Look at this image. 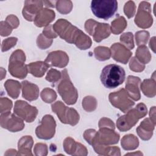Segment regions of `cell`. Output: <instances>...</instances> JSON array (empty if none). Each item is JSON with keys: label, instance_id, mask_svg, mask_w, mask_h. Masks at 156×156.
<instances>
[{"label": "cell", "instance_id": "cell-9", "mask_svg": "<svg viewBox=\"0 0 156 156\" xmlns=\"http://www.w3.org/2000/svg\"><path fill=\"white\" fill-rule=\"evenodd\" d=\"M138 49L141 51V53H143L142 56L140 57L138 59L144 63H147L151 60V55L147 47L145 46H142L139 47Z\"/></svg>", "mask_w": 156, "mask_h": 156}, {"label": "cell", "instance_id": "cell-7", "mask_svg": "<svg viewBox=\"0 0 156 156\" xmlns=\"http://www.w3.org/2000/svg\"><path fill=\"white\" fill-rule=\"evenodd\" d=\"M120 40L121 42L124 43V44L127 45L130 49H133L134 47L133 41V35L130 32L125 33L122 35L120 37Z\"/></svg>", "mask_w": 156, "mask_h": 156}, {"label": "cell", "instance_id": "cell-8", "mask_svg": "<svg viewBox=\"0 0 156 156\" xmlns=\"http://www.w3.org/2000/svg\"><path fill=\"white\" fill-rule=\"evenodd\" d=\"M55 5H56V8L58 12L63 14L69 13L72 9V2L70 1H68V3L66 4V5H63L61 1H57Z\"/></svg>", "mask_w": 156, "mask_h": 156}, {"label": "cell", "instance_id": "cell-10", "mask_svg": "<svg viewBox=\"0 0 156 156\" xmlns=\"http://www.w3.org/2000/svg\"><path fill=\"white\" fill-rule=\"evenodd\" d=\"M124 13L129 18L132 17L135 13V5L133 1H129L126 3L124 6Z\"/></svg>", "mask_w": 156, "mask_h": 156}, {"label": "cell", "instance_id": "cell-1", "mask_svg": "<svg viewBox=\"0 0 156 156\" xmlns=\"http://www.w3.org/2000/svg\"><path fill=\"white\" fill-rule=\"evenodd\" d=\"M126 77L123 68L116 64L106 65L102 70L100 79L103 85L109 89L115 88L121 85Z\"/></svg>", "mask_w": 156, "mask_h": 156}, {"label": "cell", "instance_id": "cell-3", "mask_svg": "<svg viewBox=\"0 0 156 156\" xmlns=\"http://www.w3.org/2000/svg\"><path fill=\"white\" fill-rule=\"evenodd\" d=\"M147 113V108L144 104H139L135 109H133L128 112L126 115L121 116L117 121L116 125L118 129L123 131L124 126L125 131L129 130L138 121V120L144 116Z\"/></svg>", "mask_w": 156, "mask_h": 156}, {"label": "cell", "instance_id": "cell-5", "mask_svg": "<svg viewBox=\"0 0 156 156\" xmlns=\"http://www.w3.org/2000/svg\"><path fill=\"white\" fill-rule=\"evenodd\" d=\"M54 18L55 13L54 11L47 9H43L37 14L34 21L36 26L42 27L48 25Z\"/></svg>", "mask_w": 156, "mask_h": 156}, {"label": "cell", "instance_id": "cell-12", "mask_svg": "<svg viewBox=\"0 0 156 156\" xmlns=\"http://www.w3.org/2000/svg\"><path fill=\"white\" fill-rule=\"evenodd\" d=\"M136 66H139V67H140V68H144V65H138V64H137L136 65ZM135 66H136V65H135V66H130V69L131 70H134V69H135Z\"/></svg>", "mask_w": 156, "mask_h": 156}, {"label": "cell", "instance_id": "cell-6", "mask_svg": "<svg viewBox=\"0 0 156 156\" xmlns=\"http://www.w3.org/2000/svg\"><path fill=\"white\" fill-rule=\"evenodd\" d=\"M140 82V79L136 77L135 79L134 80V83H132V84H130L129 82H127L126 85H128L132 87H126V90L128 91L129 94H130V96L131 97V98H133L134 100L135 101H138L140 99V91H139V89H138V83Z\"/></svg>", "mask_w": 156, "mask_h": 156}, {"label": "cell", "instance_id": "cell-2", "mask_svg": "<svg viewBox=\"0 0 156 156\" xmlns=\"http://www.w3.org/2000/svg\"><path fill=\"white\" fill-rule=\"evenodd\" d=\"M91 9L95 16L107 20L116 12L118 2L115 0H94L91 2Z\"/></svg>", "mask_w": 156, "mask_h": 156}, {"label": "cell", "instance_id": "cell-11", "mask_svg": "<svg viewBox=\"0 0 156 156\" xmlns=\"http://www.w3.org/2000/svg\"><path fill=\"white\" fill-rule=\"evenodd\" d=\"M53 77H55L56 81L58 80L60 78V73L55 69H51L49 72L48 73L47 76L46 77V79L48 81H50V82H52L53 81L54 82V78Z\"/></svg>", "mask_w": 156, "mask_h": 156}, {"label": "cell", "instance_id": "cell-4", "mask_svg": "<svg viewBox=\"0 0 156 156\" xmlns=\"http://www.w3.org/2000/svg\"><path fill=\"white\" fill-rule=\"evenodd\" d=\"M43 1H25V6L23 8V16L28 21H32L35 20V17L39 12L42 9Z\"/></svg>", "mask_w": 156, "mask_h": 156}]
</instances>
